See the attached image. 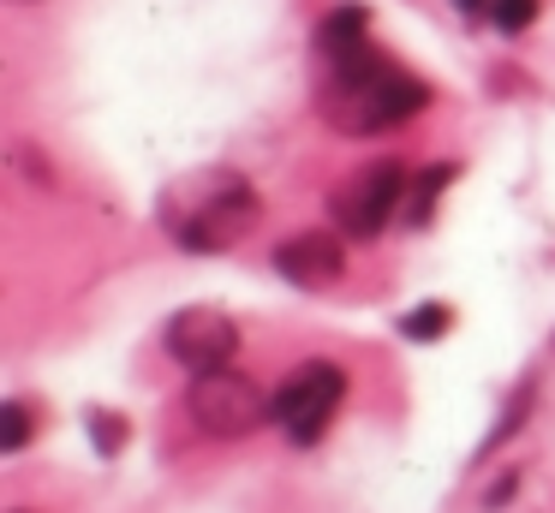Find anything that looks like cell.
Segmentation results:
<instances>
[{
    "label": "cell",
    "mask_w": 555,
    "mask_h": 513,
    "mask_svg": "<svg viewBox=\"0 0 555 513\" xmlns=\"http://www.w3.org/2000/svg\"><path fill=\"white\" fill-rule=\"evenodd\" d=\"M323 119L347 138H371V131H388L400 119H412L430 95H424L418 78L383 66V60L364 48V54H347V60H328V84H323Z\"/></svg>",
    "instance_id": "6da1fadb"
},
{
    "label": "cell",
    "mask_w": 555,
    "mask_h": 513,
    "mask_svg": "<svg viewBox=\"0 0 555 513\" xmlns=\"http://www.w3.org/2000/svg\"><path fill=\"white\" fill-rule=\"evenodd\" d=\"M257 215H263V203H257L251 179L228 174V167H209V174H192V179L162 191V227H168L173 245H185V251L240 245L257 227Z\"/></svg>",
    "instance_id": "7a4b0ae2"
},
{
    "label": "cell",
    "mask_w": 555,
    "mask_h": 513,
    "mask_svg": "<svg viewBox=\"0 0 555 513\" xmlns=\"http://www.w3.org/2000/svg\"><path fill=\"white\" fill-rule=\"evenodd\" d=\"M185 406H192V424L216 441H240L263 418H275V400H263V388L240 370H204L185 394Z\"/></svg>",
    "instance_id": "3957f363"
},
{
    "label": "cell",
    "mask_w": 555,
    "mask_h": 513,
    "mask_svg": "<svg viewBox=\"0 0 555 513\" xmlns=\"http://www.w3.org/2000/svg\"><path fill=\"white\" fill-rule=\"evenodd\" d=\"M340 394H347V376H340L335 364H305L299 376L275 394V424L287 429L299 448H311V441H323V429L335 424Z\"/></svg>",
    "instance_id": "277c9868"
},
{
    "label": "cell",
    "mask_w": 555,
    "mask_h": 513,
    "mask_svg": "<svg viewBox=\"0 0 555 513\" xmlns=\"http://www.w3.org/2000/svg\"><path fill=\"white\" fill-rule=\"evenodd\" d=\"M406 197V167L400 162H371L335 191V221L347 239H376L388 227V215Z\"/></svg>",
    "instance_id": "5b68a950"
},
{
    "label": "cell",
    "mask_w": 555,
    "mask_h": 513,
    "mask_svg": "<svg viewBox=\"0 0 555 513\" xmlns=\"http://www.w3.org/2000/svg\"><path fill=\"white\" fill-rule=\"evenodd\" d=\"M168 352L180 358L192 376L228 370V358L240 352V329H233V317H221V310L192 305V310H180V317L168 322Z\"/></svg>",
    "instance_id": "8992f818"
},
{
    "label": "cell",
    "mask_w": 555,
    "mask_h": 513,
    "mask_svg": "<svg viewBox=\"0 0 555 513\" xmlns=\"http://www.w3.org/2000/svg\"><path fill=\"white\" fill-rule=\"evenodd\" d=\"M275 269L287 274L293 286H305V293H323V286L340 281V269H347V251H340L335 233H293L275 245Z\"/></svg>",
    "instance_id": "52a82bcc"
},
{
    "label": "cell",
    "mask_w": 555,
    "mask_h": 513,
    "mask_svg": "<svg viewBox=\"0 0 555 513\" xmlns=\"http://www.w3.org/2000/svg\"><path fill=\"white\" fill-rule=\"evenodd\" d=\"M364 24H371V12H364V7H335V12L323 18V30H317L323 54H328V60L364 54Z\"/></svg>",
    "instance_id": "ba28073f"
},
{
    "label": "cell",
    "mask_w": 555,
    "mask_h": 513,
    "mask_svg": "<svg viewBox=\"0 0 555 513\" xmlns=\"http://www.w3.org/2000/svg\"><path fill=\"white\" fill-rule=\"evenodd\" d=\"M454 179V162H442V167H424V179L412 185V197H406V221L412 227H424L430 221V209H436V197H442V185Z\"/></svg>",
    "instance_id": "9c48e42d"
},
{
    "label": "cell",
    "mask_w": 555,
    "mask_h": 513,
    "mask_svg": "<svg viewBox=\"0 0 555 513\" xmlns=\"http://www.w3.org/2000/svg\"><path fill=\"white\" fill-rule=\"evenodd\" d=\"M448 305H418V310H406V317H400V334H406V341H436V334H448Z\"/></svg>",
    "instance_id": "30bf717a"
},
{
    "label": "cell",
    "mask_w": 555,
    "mask_h": 513,
    "mask_svg": "<svg viewBox=\"0 0 555 513\" xmlns=\"http://www.w3.org/2000/svg\"><path fill=\"white\" fill-rule=\"evenodd\" d=\"M30 441V412L18 400H7V412H0V448L7 453H18Z\"/></svg>",
    "instance_id": "8fae6325"
},
{
    "label": "cell",
    "mask_w": 555,
    "mask_h": 513,
    "mask_svg": "<svg viewBox=\"0 0 555 513\" xmlns=\"http://www.w3.org/2000/svg\"><path fill=\"white\" fill-rule=\"evenodd\" d=\"M531 18H538V0H495V30L502 36H519Z\"/></svg>",
    "instance_id": "7c38bea8"
},
{
    "label": "cell",
    "mask_w": 555,
    "mask_h": 513,
    "mask_svg": "<svg viewBox=\"0 0 555 513\" xmlns=\"http://www.w3.org/2000/svg\"><path fill=\"white\" fill-rule=\"evenodd\" d=\"M90 436L102 441V453H114L126 441V424H120V418H108V412H90Z\"/></svg>",
    "instance_id": "4fadbf2b"
},
{
    "label": "cell",
    "mask_w": 555,
    "mask_h": 513,
    "mask_svg": "<svg viewBox=\"0 0 555 513\" xmlns=\"http://www.w3.org/2000/svg\"><path fill=\"white\" fill-rule=\"evenodd\" d=\"M454 7H460V12H483V0H454Z\"/></svg>",
    "instance_id": "5bb4252c"
}]
</instances>
